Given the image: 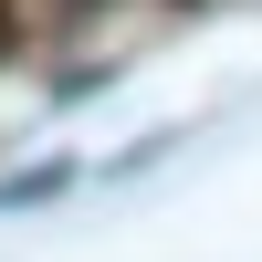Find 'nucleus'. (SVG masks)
<instances>
[{"label":"nucleus","mask_w":262,"mask_h":262,"mask_svg":"<svg viewBox=\"0 0 262 262\" xmlns=\"http://www.w3.org/2000/svg\"><path fill=\"white\" fill-rule=\"evenodd\" d=\"M0 63H11V0H0Z\"/></svg>","instance_id":"f03ea898"},{"label":"nucleus","mask_w":262,"mask_h":262,"mask_svg":"<svg viewBox=\"0 0 262 262\" xmlns=\"http://www.w3.org/2000/svg\"><path fill=\"white\" fill-rule=\"evenodd\" d=\"M63 179H74V168H21V179H0V210H32V200H53Z\"/></svg>","instance_id":"f257e3e1"}]
</instances>
